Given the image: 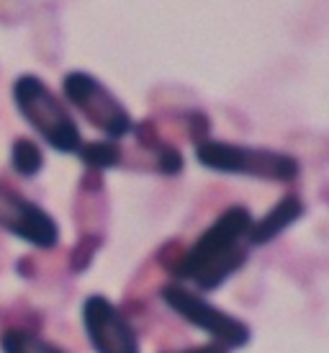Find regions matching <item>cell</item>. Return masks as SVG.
Returning <instances> with one entry per match:
<instances>
[{"instance_id":"4","label":"cell","mask_w":329,"mask_h":353,"mask_svg":"<svg viewBox=\"0 0 329 353\" xmlns=\"http://www.w3.org/2000/svg\"><path fill=\"white\" fill-rule=\"evenodd\" d=\"M160 296L180 320L209 333L213 343H222L229 351H240L252 341V327L244 320H240L232 312L219 310L216 304L204 299L195 289H188L180 281L164 284L160 289Z\"/></svg>"},{"instance_id":"8","label":"cell","mask_w":329,"mask_h":353,"mask_svg":"<svg viewBox=\"0 0 329 353\" xmlns=\"http://www.w3.org/2000/svg\"><path fill=\"white\" fill-rule=\"evenodd\" d=\"M304 201L296 194H286V196L273 206L270 212H265L260 219H252V227L247 232V245L250 248H260L273 243L278 235H283L290 225H296L301 216H304Z\"/></svg>"},{"instance_id":"1","label":"cell","mask_w":329,"mask_h":353,"mask_svg":"<svg viewBox=\"0 0 329 353\" xmlns=\"http://www.w3.org/2000/svg\"><path fill=\"white\" fill-rule=\"evenodd\" d=\"M252 227V212L247 206H229L213 219V225L198 235L175 265L173 279L191 281L198 292H216L232 279L250 258L247 232Z\"/></svg>"},{"instance_id":"12","label":"cell","mask_w":329,"mask_h":353,"mask_svg":"<svg viewBox=\"0 0 329 353\" xmlns=\"http://www.w3.org/2000/svg\"><path fill=\"white\" fill-rule=\"evenodd\" d=\"M98 245H100V237L80 235L78 245L70 250V268H72L75 274H83L87 265H90V261H93Z\"/></svg>"},{"instance_id":"13","label":"cell","mask_w":329,"mask_h":353,"mask_svg":"<svg viewBox=\"0 0 329 353\" xmlns=\"http://www.w3.org/2000/svg\"><path fill=\"white\" fill-rule=\"evenodd\" d=\"M167 353H229V348H224L222 343H201V345H188L180 351H167Z\"/></svg>"},{"instance_id":"3","label":"cell","mask_w":329,"mask_h":353,"mask_svg":"<svg viewBox=\"0 0 329 353\" xmlns=\"http://www.w3.org/2000/svg\"><path fill=\"white\" fill-rule=\"evenodd\" d=\"M195 160L216 173H232V176H250L273 183H288L296 181L301 173L299 160L288 152L265 148H244L222 139H204L195 145Z\"/></svg>"},{"instance_id":"5","label":"cell","mask_w":329,"mask_h":353,"mask_svg":"<svg viewBox=\"0 0 329 353\" xmlns=\"http://www.w3.org/2000/svg\"><path fill=\"white\" fill-rule=\"evenodd\" d=\"M62 90H65V99L108 139L118 142L134 129V119L124 103L90 72H83V70L67 72L62 80Z\"/></svg>"},{"instance_id":"2","label":"cell","mask_w":329,"mask_h":353,"mask_svg":"<svg viewBox=\"0 0 329 353\" xmlns=\"http://www.w3.org/2000/svg\"><path fill=\"white\" fill-rule=\"evenodd\" d=\"M13 101L21 117L41 134V139L57 152L72 155L83 145L78 121L72 119L67 106L49 90V85L36 75H21L13 83Z\"/></svg>"},{"instance_id":"7","label":"cell","mask_w":329,"mask_h":353,"mask_svg":"<svg viewBox=\"0 0 329 353\" xmlns=\"http://www.w3.org/2000/svg\"><path fill=\"white\" fill-rule=\"evenodd\" d=\"M0 227L39 250H54L59 243V225L54 216L6 186H0Z\"/></svg>"},{"instance_id":"10","label":"cell","mask_w":329,"mask_h":353,"mask_svg":"<svg viewBox=\"0 0 329 353\" xmlns=\"http://www.w3.org/2000/svg\"><path fill=\"white\" fill-rule=\"evenodd\" d=\"M0 348L3 353H67L59 345L44 341L39 333L26 330V327H8L0 335Z\"/></svg>"},{"instance_id":"9","label":"cell","mask_w":329,"mask_h":353,"mask_svg":"<svg viewBox=\"0 0 329 353\" xmlns=\"http://www.w3.org/2000/svg\"><path fill=\"white\" fill-rule=\"evenodd\" d=\"M83 165L90 170H108V168L121 165L124 160V150L116 139H96V142H83L78 150Z\"/></svg>"},{"instance_id":"6","label":"cell","mask_w":329,"mask_h":353,"mask_svg":"<svg viewBox=\"0 0 329 353\" xmlns=\"http://www.w3.org/2000/svg\"><path fill=\"white\" fill-rule=\"evenodd\" d=\"M83 325L96 353H142L131 320L108 296H87L83 302Z\"/></svg>"},{"instance_id":"11","label":"cell","mask_w":329,"mask_h":353,"mask_svg":"<svg viewBox=\"0 0 329 353\" xmlns=\"http://www.w3.org/2000/svg\"><path fill=\"white\" fill-rule=\"evenodd\" d=\"M10 168L21 178H34L44 168V152L31 137H19L10 145Z\"/></svg>"}]
</instances>
